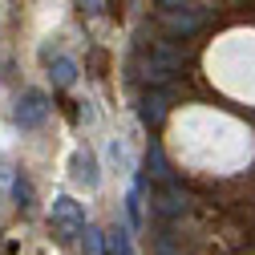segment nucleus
I'll list each match as a JSON object with an SVG mask.
<instances>
[{
  "label": "nucleus",
  "instance_id": "8",
  "mask_svg": "<svg viewBox=\"0 0 255 255\" xmlns=\"http://www.w3.org/2000/svg\"><path fill=\"white\" fill-rule=\"evenodd\" d=\"M53 73H57V85H61V89H65V85H73V61H65V57H61Z\"/></svg>",
  "mask_w": 255,
  "mask_h": 255
},
{
  "label": "nucleus",
  "instance_id": "3",
  "mask_svg": "<svg viewBox=\"0 0 255 255\" xmlns=\"http://www.w3.org/2000/svg\"><path fill=\"white\" fill-rule=\"evenodd\" d=\"M166 33H174V37H186V33H195V28L203 24V12H166Z\"/></svg>",
  "mask_w": 255,
  "mask_h": 255
},
{
  "label": "nucleus",
  "instance_id": "11",
  "mask_svg": "<svg viewBox=\"0 0 255 255\" xmlns=\"http://www.w3.org/2000/svg\"><path fill=\"white\" fill-rule=\"evenodd\" d=\"M16 199H20V207H28V182H16Z\"/></svg>",
  "mask_w": 255,
  "mask_h": 255
},
{
  "label": "nucleus",
  "instance_id": "1",
  "mask_svg": "<svg viewBox=\"0 0 255 255\" xmlns=\"http://www.w3.org/2000/svg\"><path fill=\"white\" fill-rule=\"evenodd\" d=\"M178 69H182V49H158L154 57L142 61V81L162 85V81H170Z\"/></svg>",
  "mask_w": 255,
  "mask_h": 255
},
{
  "label": "nucleus",
  "instance_id": "12",
  "mask_svg": "<svg viewBox=\"0 0 255 255\" xmlns=\"http://www.w3.org/2000/svg\"><path fill=\"white\" fill-rule=\"evenodd\" d=\"M158 4H166V8H178V4H182V0H158Z\"/></svg>",
  "mask_w": 255,
  "mask_h": 255
},
{
  "label": "nucleus",
  "instance_id": "10",
  "mask_svg": "<svg viewBox=\"0 0 255 255\" xmlns=\"http://www.w3.org/2000/svg\"><path fill=\"white\" fill-rule=\"evenodd\" d=\"M110 247H114V255H126V239H122V231L110 235Z\"/></svg>",
  "mask_w": 255,
  "mask_h": 255
},
{
  "label": "nucleus",
  "instance_id": "7",
  "mask_svg": "<svg viewBox=\"0 0 255 255\" xmlns=\"http://www.w3.org/2000/svg\"><path fill=\"white\" fill-rule=\"evenodd\" d=\"M77 178H85L89 186L98 182V174H93V158H89V154H77Z\"/></svg>",
  "mask_w": 255,
  "mask_h": 255
},
{
  "label": "nucleus",
  "instance_id": "5",
  "mask_svg": "<svg viewBox=\"0 0 255 255\" xmlns=\"http://www.w3.org/2000/svg\"><path fill=\"white\" fill-rule=\"evenodd\" d=\"M166 106H170V102H166V93H150V98L142 102V118H146L150 126H154V122H162V118H166Z\"/></svg>",
  "mask_w": 255,
  "mask_h": 255
},
{
  "label": "nucleus",
  "instance_id": "6",
  "mask_svg": "<svg viewBox=\"0 0 255 255\" xmlns=\"http://www.w3.org/2000/svg\"><path fill=\"white\" fill-rule=\"evenodd\" d=\"M150 174L158 178V182H170V170H166V158H162V150H158V146H150Z\"/></svg>",
  "mask_w": 255,
  "mask_h": 255
},
{
  "label": "nucleus",
  "instance_id": "9",
  "mask_svg": "<svg viewBox=\"0 0 255 255\" xmlns=\"http://www.w3.org/2000/svg\"><path fill=\"white\" fill-rule=\"evenodd\" d=\"M85 247H89V255H102V243H98V231H89V227H85Z\"/></svg>",
  "mask_w": 255,
  "mask_h": 255
},
{
  "label": "nucleus",
  "instance_id": "2",
  "mask_svg": "<svg viewBox=\"0 0 255 255\" xmlns=\"http://www.w3.org/2000/svg\"><path fill=\"white\" fill-rule=\"evenodd\" d=\"M45 118V93H24V102L16 110V122L20 126H37Z\"/></svg>",
  "mask_w": 255,
  "mask_h": 255
},
{
  "label": "nucleus",
  "instance_id": "4",
  "mask_svg": "<svg viewBox=\"0 0 255 255\" xmlns=\"http://www.w3.org/2000/svg\"><path fill=\"white\" fill-rule=\"evenodd\" d=\"M158 211H162V215H182L186 211V195H182L174 182H166V190L158 195Z\"/></svg>",
  "mask_w": 255,
  "mask_h": 255
}]
</instances>
